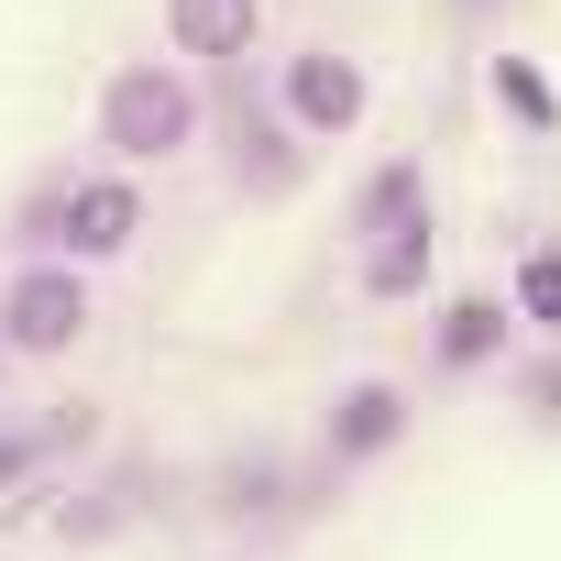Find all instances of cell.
Here are the masks:
<instances>
[{"label":"cell","instance_id":"cell-2","mask_svg":"<svg viewBox=\"0 0 561 561\" xmlns=\"http://www.w3.org/2000/svg\"><path fill=\"white\" fill-rule=\"evenodd\" d=\"M0 320H12V342H23V353H67V342H78V320H89V298L67 287V275H23V287L0 298Z\"/></svg>","mask_w":561,"mask_h":561},{"label":"cell","instance_id":"cell-1","mask_svg":"<svg viewBox=\"0 0 561 561\" xmlns=\"http://www.w3.org/2000/svg\"><path fill=\"white\" fill-rule=\"evenodd\" d=\"M187 122H198V111H187V89H176L165 67H122L111 100H100V133H111L122 154H176Z\"/></svg>","mask_w":561,"mask_h":561},{"label":"cell","instance_id":"cell-4","mask_svg":"<svg viewBox=\"0 0 561 561\" xmlns=\"http://www.w3.org/2000/svg\"><path fill=\"white\" fill-rule=\"evenodd\" d=\"M287 100H298V122H320V133H342V122L364 111V78H353V67H331V56H309V67L287 78Z\"/></svg>","mask_w":561,"mask_h":561},{"label":"cell","instance_id":"cell-3","mask_svg":"<svg viewBox=\"0 0 561 561\" xmlns=\"http://www.w3.org/2000/svg\"><path fill=\"white\" fill-rule=\"evenodd\" d=\"M133 231H144V198H133L122 176H100V187L67 198V242H78V253H122Z\"/></svg>","mask_w":561,"mask_h":561},{"label":"cell","instance_id":"cell-5","mask_svg":"<svg viewBox=\"0 0 561 561\" xmlns=\"http://www.w3.org/2000/svg\"><path fill=\"white\" fill-rule=\"evenodd\" d=\"M165 23H176L187 56H231L253 34V0H165Z\"/></svg>","mask_w":561,"mask_h":561},{"label":"cell","instance_id":"cell-6","mask_svg":"<svg viewBox=\"0 0 561 561\" xmlns=\"http://www.w3.org/2000/svg\"><path fill=\"white\" fill-rule=\"evenodd\" d=\"M528 309H561V264H528Z\"/></svg>","mask_w":561,"mask_h":561}]
</instances>
